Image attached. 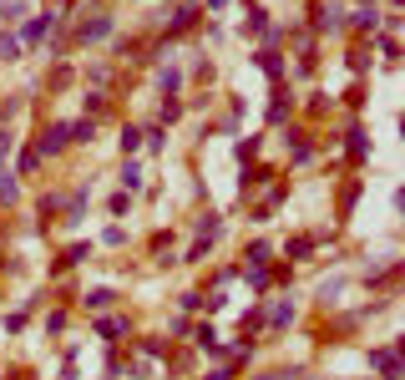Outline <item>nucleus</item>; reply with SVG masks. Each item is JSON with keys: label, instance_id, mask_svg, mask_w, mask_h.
Returning <instances> with one entry per match:
<instances>
[{"label": "nucleus", "instance_id": "nucleus-4", "mask_svg": "<svg viewBox=\"0 0 405 380\" xmlns=\"http://www.w3.org/2000/svg\"><path fill=\"white\" fill-rule=\"evenodd\" d=\"M344 137H350V142H344V147H350V157H355V162H365V152H370V147H365V127H350Z\"/></svg>", "mask_w": 405, "mask_h": 380}, {"label": "nucleus", "instance_id": "nucleus-2", "mask_svg": "<svg viewBox=\"0 0 405 380\" xmlns=\"http://www.w3.org/2000/svg\"><path fill=\"white\" fill-rule=\"evenodd\" d=\"M66 142H71V127H66V122H56V127H46V132H41L36 152H41V157H56V152H61Z\"/></svg>", "mask_w": 405, "mask_h": 380}, {"label": "nucleus", "instance_id": "nucleus-5", "mask_svg": "<svg viewBox=\"0 0 405 380\" xmlns=\"http://www.w3.org/2000/svg\"><path fill=\"white\" fill-rule=\"evenodd\" d=\"M51 26H56V16L46 11V21H31V26H26V41H46V36H51Z\"/></svg>", "mask_w": 405, "mask_h": 380}, {"label": "nucleus", "instance_id": "nucleus-17", "mask_svg": "<svg viewBox=\"0 0 405 380\" xmlns=\"http://www.w3.org/2000/svg\"><path fill=\"white\" fill-rule=\"evenodd\" d=\"M36 168H41V152H36V147L21 152V173H36Z\"/></svg>", "mask_w": 405, "mask_h": 380}, {"label": "nucleus", "instance_id": "nucleus-13", "mask_svg": "<svg viewBox=\"0 0 405 380\" xmlns=\"http://www.w3.org/2000/svg\"><path fill=\"white\" fill-rule=\"evenodd\" d=\"M142 147V132L137 127H122V152H137Z\"/></svg>", "mask_w": 405, "mask_h": 380}, {"label": "nucleus", "instance_id": "nucleus-1", "mask_svg": "<svg viewBox=\"0 0 405 380\" xmlns=\"http://www.w3.org/2000/svg\"><path fill=\"white\" fill-rule=\"evenodd\" d=\"M370 365H375L385 380H400V345H380V350H370Z\"/></svg>", "mask_w": 405, "mask_h": 380}, {"label": "nucleus", "instance_id": "nucleus-11", "mask_svg": "<svg viewBox=\"0 0 405 380\" xmlns=\"http://www.w3.org/2000/svg\"><path fill=\"white\" fill-rule=\"evenodd\" d=\"M111 299H117V294H111V289H91V294H86V304H91V309H106Z\"/></svg>", "mask_w": 405, "mask_h": 380}, {"label": "nucleus", "instance_id": "nucleus-16", "mask_svg": "<svg viewBox=\"0 0 405 380\" xmlns=\"http://www.w3.org/2000/svg\"><path fill=\"white\" fill-rule=\"evenodd\" d=\"M122 183L127 188H142V168H137V162H127V168H122Z\"/></svg>", "mask_w": 405, "mask_h": 380}, {"label": "nucleus", "instance_id": "nucleus-12", "mask_svg": "<svg viewBox=\"0 0 405 380\" xmlns=\"http://www.w3.org/2000/svg\"><path fill=\"white\" fill-rule=\"evenodd\" d=\"M91 132H96V122L86 117V122H76V127H71V142H91Z\"/></svg>", "mask_w": 405, "mask_h": 380}, {"label": "nucleus", "instance_id": "nucleus-18", "mask_svg": "<svg viewBox=\"0 0 405 380\" xmlns=\"http://www.w3.org/2000/svg\"><path fill=\"white\" fill-rule=\"evenodd\" d=\"M355 26H360V31H375V26H380V16H375V11H360V16H355Z\"/></svg>", "mask_w": 405, "mask_h": 380}, {"label": "nucleus", "instance_id": "nucleus-10", "mask_svg": "<svg viewBox=\"0 0 405 380\" xmlns=\"http://www.w3.org/2000/svg\"><path fill=\"white\" fill-rule=\"evenodd\" d=\"M259 66H264V71H269V76H279V71H284V61H279V56H274V51H259Z\"/></svg>", "mask_w": 405, "mask_h": 380}, {"label": "nucleus", "instance_id": "nucleus-3", "mask_svg": "<svg viewBox=\"0 0 405 380\" xmlns=\"http://www.w3.org/2000/svg\"><path fill=\"white\" fill-rule=\"evenodd\" d=\"M339 26H344V21H339L334 6H319V11H314V31H339Z\"/></svg>", "mask_w": 405, "mask_h": 380}, {"label": "nucleus", "instance_id": "nucleus-20", "mask_svg": "<svg viewBox=\"0 0 405 380\" xmlns=\"http://www.w3.org/2000/svg\"><path fill=\"white\" fill-rule=\"evenodd\" d=\"M309 249H314V239H294V244H289V254H294V259H304Z\"/></svg>", "mask_w": 405, "mask_h": 380}, {"label": "nucleus", "instance_id": "nucleus-21", "mask_svg": "<svg viewBox=\"0 0 405 380\" xmlns=\"http://www.w3.org/2000/svg\"><path fill=\"white\" fill-rule=\"evenodd\" d=\"M86 254H91V249H86V244H76V249H66V259H61V264H81Z\"/></svg>", "mask_w": 405, "mask_h": 380}, {"label": "nucleus", "instance_id": "nucleus-15", "mask_svg": "<svg viewBox=\"0 0 405 380\" xmlns=\"http://www.w3.org/2000/svg\"><path fill=\"white\" fill-rule=\"evenodd\" d=\"M16 193H21V188H16V178L6 173V178H0V203H16Z\"/></svg>", "mask_w": 405, "mask_h": 380}, {"label": "nucleus", "instance_id": "nucleus-22", "mask_svg": "<svg viewBox=\"0 0 405 380\" xmlns=\"http://www.w3.org/2000/svg\"><path fill=\"white\" fill-rule=\"evenodd\" d=\"M11 147H16V137H11V132H0V157H6Z\"/></svg>", "mask_w": 405, "mask_h": 380}, {"label": "nucleus", "instance_id": "nucleus-6", "mask_svg": "<svg viewBox=\"0 0 405 380\" xmlns=\"http://www.w3.org/2000/svg\"><path fill=\"white\" fill-rule=\"evenodd\" d=\"M106 31H111V21H106V16H96L91 26H81V41H101Z\"/></svg>", "mask_w": 405, "mask_h": 380}, {"label": "nucleus", "instance_id": "nucleus-8", "mask_svg": "<svg viewBox=\"0 0 405 380\" xmlns=\"http://www.w3.org/2000/svg\"><path fill=\"white\" fill-rule=\"evenodd\" d=\"M26 16V0H0V21H21Z\"/></svg>", "mask_w": 405, "mask_h": 380}, {"label": "nucleus", "instance_id": "nucleus-9", "mask_svg": "<svg viewBox=\"0 0 405 380\" xmlns=\"http://www.w3.org/2000/svg\"><path fill=\"white\" fill-rule=\"evenodd\" d=\"M193 21H198V11H193V6H183V11H178V16H172V31H188V26H193Z\"/></svg>", "mask_w": 405, "mask_h": 380}, {"label": "nucleus", "instance_id": "nucleus-14", "mask_svg": "<svg viewBox=\"0 0 405 380\" xmlns=\"http://www.w3.org/2000/svg\"><path fill=\"white\" fill-rule=\"evenodd\" d=\"M244 259H249V264H254V269H264V264H269V244H254V249H249V254H244Z\"/></svg>", "mask_w": 405, "mask_h": 380}, {"label": "nucleus", "instance_id": "nucleus-19", "mask_svg": "<svg viewBox=\"0 0 405 380\" xmlns=\"http://www.w3.org/2000/svg\"><path fill=\"white\" fill-rule=\"evenodd\" d=\"M294 319V304H274V324H289Z\"/></svg>", "mask_w": 405, "mask_h": 380}, {"label": "nucleus", "instance_id": "nucleus-7", "mask_svg": "<svg viewBox=\"0 0 405 380\" xmlns=\"http://www.w3.org/2000/svg\"><path fill=\"white\" fill-rule=\"evenodd\" d=\"M0 61H21V41L16 36H0Z\"/></svg>", "mask_w": 405, "mask_h": 380}]
</instances>
